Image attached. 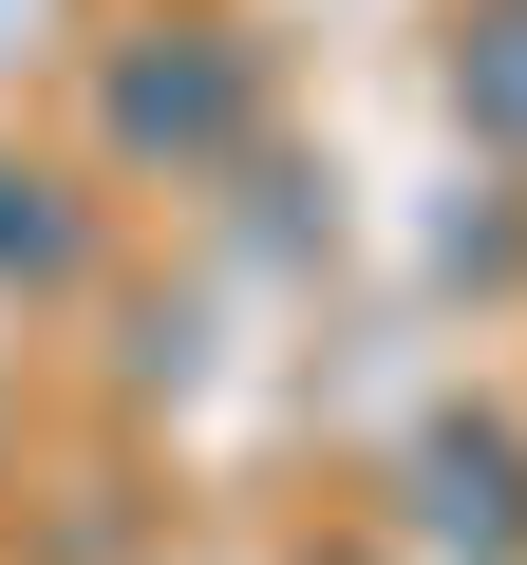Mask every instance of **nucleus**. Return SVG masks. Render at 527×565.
Instances as JSON below:
<instances>
[{"mask_svg": "<svg viewBox=\"0 0 527 565\" xmlns=\"http://www.w3.org/2000/svg\"><path fill=\"white\" fill-rule=\"evenodd\" d=\"M114 132H132V151H226V132H245V57H226V39H151V57L114 76Z\"/></svg>", "mask_w": 527, "mask_h": 565, "instance_id": "f03ea898", "label": "nucleus"}, {"mask_svg": "<svg viewBox=\"0 0 527 565\" xmlns=\"http://www.w3.org/2000/svg\"><path fill=\"white\" fill-rule=\"evenodd\" d=\"M452 114L490 151H527V0H471V39H452Z\"/></svg>", "mask_w": 527, "mask_h": 565, "instance_id": "7ed1b4c3", "label": "nucleus"}, {"mask_svg": "<svg viewBox=\"0 0 527 565\" xmlns=\"http://www.w3.org/2000/svg\"><path fill=\"white\" fill-rule=\"evenodd\" d=\"M0 264H20V282H57V264H76V207H57L39 170H0Z\"/></svg>", "mask_w": 527, "mask_h": 565, "instance_id": "20e7f679", "label": "nucleus"}, {"mask_svg": "<svg viewBox=\"0 0 527 565\" xmlns=\"http://www.w3.org/2000/svg\"><path fill=\"white\" fill-rule=\"evenodd\" d=\"M415 509H433V546L527 565V452H508L490 415H433V434H415Z\"/></svg>", "mask_w": 527, "mask_h": 565, "instance_id": "f257e3e1", "label": "nucleus"}]
</instances>
